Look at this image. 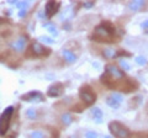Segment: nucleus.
<instances>
[{
	"label": "nucleus",
	"mask_w": 148,
	"mask_h": 138,
	"mask_svg": "<svg viewBox=\"0 0 148 138\" xmlns=\"http://www.w3.org/2000/svg\"><path fill=\"white\" fill-rule=\"evenodd\" d=\"M116 29L112 24L108 21L101 22L99 26L95 27L94 33H92V38L98 42H116Z\"/></svg>",
	"instance_id": "obj_1"
},
{
	"label": "nucleus",
	"mask_w": 148,
	"mask_h": 138,
	"mask_svg": "<svg viewBox=\"0 0 148 138\" xmlns=\"http://www.w3.org/2000/svg\"><path fill=\"white\" fill-rule=\"evenodd\" d=\"M109 130L110 132L112 133L114 137L116 138H130L131 137V132H130V130L123 126L122 123H120L119 121H112L109 123Z\"/></svg>",
	"instance_id": "obj_2"
},
{
	"label": "nucleus",
	"mask_w": 148,
	"mask_h": 138,
	"mask_svg": "<svg viewBox=\"0 0 148 138\" xmlns=\"http://www.w3.org/2000/svg\"><path fill=\"white\" fill-rule=\"evenodd\" d=\"M51 53L49 48H46L38 42H32L31 46L27 48L26 57H47Z\"/></svg>",
	"instance_id": "obj_3"
},
{
	"label": "nucleus",
	"mask_w": 148,
	"mask_h": 138,
	"mask_svg": "<svg viewBox=\"0 0 148 138\" xmlns=\"http://www.w3.org/2000/svg\"><path fill=\"white\" fill-rule=\"evenodd\" d=\"M14 115V107L9 106L0 116V136H4L10 127V122Z\"/></svg>",
	"instance_id": "obj_4"
},
{
	"label": "nucleus",
	"mask_w": 148,
	"mask_h": 138,
	"mask_svg": "<svg viewBox=\"0 0 148 138\" xmlns=\"http://www.w3.org/2000/svg\"><path fill=\"white\" fill-rule=\"evenodd\" d=\"M79 98L83 101V104H85L86 106H90L96 101V94L91 90L90 86L84 85L79 90Z\"/></svg>",
	"instance_id": "obj_5"
},
{
	"label": "nucleus",
	"mask_w": 148,
	"mask_h": 138,
	"mask_svg": "<svg viewBox=\"0 0 148 138\" xmlns=\"http://www.w3.org/2000/svg\"><path fill=\"white\" fill-rule=\"evenodd\" d=\"M121 101H122V96L120 94H116V93L111 94L109 98L106 99V102H108V105L110 107H112V109H119Z\"/></svg>",
	"instance_id": "obj_6"
},
{
	"label": "nucleus",
	"mask_w": 148,
	"mask_h": 138,
	"mask_svg": "<svg viewBox=\"0 0 148 138\" xmlns=\"http://www.w3.org/2000/svg\"><path fill=\"white\" fill-rule=\"evenodd\" d=\"M63 85L61 83H57V84H54L52 86H49V89L47 91V95L48 96H52V98H57V96H61L63 94Z\"/></svg>",
	"instance_id": "obj_7"
},
{
	"label": "nucleus",
	"mask_w": 148,
	"mask_h": 138,
	"mask_svg": "<svg viewBox=\"0 0 148 138\" xmlns=\"http://www.w3.org/2000/svg\"><path fill=\"white\" fill-rule=\"evenodd\" d=\"M59 8V3H54V1H48L46 5V14L48 17H52L56 12H57Z\"/></svg>",
	"instance_id": "obj_8"
},
{
	"label": "nucleus",
	"mask_w": 148,
	"mask_h": 138,
	"mask_svg": "<svg viewBox=\"0 0 148 138\" xmlns=\"http://www.w3.org/2000/svg\"><path fill=\"white\" fill-rule=\"evenodd\" d=\"M36 98H38L40 100H42L43 99V96L41 95L40 93H35V91H31V93H29V94H26V95H24L22 96V100H26V101H32L34 99H36Z\"/></svg>",
	"instance_id": "obj_9"
},
{
	"label": "nucleus",
	"mask_w": 148,
	"mask_h": 138,
	"mask_svg": "<svg viewBox=\"0 0 148 138\" xmlns=\"http://www.w3.org/2000/svg\"><path fill=\"white\" fill-rule=\"evenodd\" d=\"M143 6H145V1H142V0H136V1H131L128 4V8L133 11L140 10V9L143 8Z\"/></svg>",
	"instance_id": "obj_10"
},
{
	"label": "nucleus",
	"mask_w": 148,
	"mask_h": 138,
	"mask_svg": "<svg viewBox=\"0 0 148 138\" xmlns=\"http://www.w3.org/2000/svg\"><path fill=\"white\" fill-rule=\"evenodd\" d=\"M117 56H119V53L115 49H111V48L104 49V57H106V58L111 59V58H116Z\"/></svg>",
	"instance_id": "obj_11"
},
{
	"label": "nucleus",
	"mask_w": 148,
	"mask_h": 138,
	"mask_svg": "<svg viewBox=\"0 0 148 138\" xmlns=\"http://www.w3.org/2000/svg\"><path fill=\"white\" fill-rule=\"evenodd\" d=\"M92 115H94V117L98 120V121H100V118L101 116H103V112H101V110L98 109V107H95L94 110H92Z\"/></svg>",
	"instance_id": "obj_12"
},
{
	"label": "nucleus",
	"mask_w": 148,
	"mask_h": 138,
	"mask_svg": "<svg viewBox=\"0 0 148 138\" xmlns=\"http://www.w3.org/2000/svg\"><path fill=\"white\" fill-rule=\"evenodd\" d=\"M136 62H137V64H140V66H145V64L147 63V59H146L145 57L140 56V57L136 58Z\"/></svg>",
	"instance_id": "obj_13"
},
{
	"label": "nucleus",
	"mask_w": 148,
	"mask_h": 138,
	"mask_svg": "<svg viewBox=\"0 0 148 138\" xmlns=\"http://www.w3.org/2000/svg\"><path fill=\"white\" fill-rule=\"evenodd\" d=\"M82 110H84V106H82V105H75L73 109H72V111H75V112H80Z\"/></svg>",
	"instance_id": "obj_14"
},
{
	"label": "nucleus",
	"mask_w": 148,
	"mask_h": 138,
	"mask_svg": "<svg viewBox=\"0 0 148 138\" xmlns=\"http://www.w3.org/2000/svg\"><path fill=\"white\" fill-rule=\"evenodd\" d=\"M63 122H66L67 125H68V123H71L72 122V117L68 116V115H64V116H63Z\"/></svg>",
	"instance_id": "obj_15"
},
{
	"label": "nucleus",
	"mask_w": 148,
	"mask_h": 138,
	"mask_svg": "<svg viewBox=\"0 0 148 138\" xmlns=\"http://www.w3.org/2000/svg\"><path fill=\"white\" fill-rule=\"evenodd\" d=\"M120 64H121V67H122L123 69H126V70H128V69H130V66H128V64L125 62V61H121V62H120Z\"/></svg>",
	"instance_id": "obj_16"
},
{
	"label": "nucleus",
	"mask_w": 148,
	"mask_h": 138,
	"mask_svg": "<svg viewBox=\"0 0 148 138\" xmlns=\"http://www.w3.org/2000/svg\"><path fill=\"white\" fill-rule=\"evenodd\" d=\"M86 137H88V138H96V135H95L94 132H89V133L86 135Z\"/></svg>",
	"instance_id": "obj_17"
},
{
	"label": "nucleus",
	"mask_w": 148,
	"mask_h": 138,
	"mask_svg": "<svg viewBox=\"0 0 148 138\" xmlns=\"http://www.w3.org/2000/svg\"><path fill=\"white\" fill-rule=\"evenodd\" d=\"M142 27H143V29H148V20L143 22V24H142Z\"/></svg>",
	"instance_id": "obj_18"
},
{
	"label": "nucleus",
	"mask_w": 148,
	"mask_h": 138,
	"mask_svg": "<svg viewBox=\"0 0 148 138\" xmlns=\"http://www.w3.org/2000/svg\"><path fill=\"white\" fill-rule=\"evenodd\" d=\"M27 113H29V116H31V117H34V116H36V113H34V112H32V111H29V112H27Z\"/></svg>",
	"instance_id": "obj_19"
},
{
	"label": "nucleus",
	"mask_w": 148,
	"mask_h": 138,
	"mask_svg": "<svg viewBox=\"0 0 148 138\" xmlns=\"http://www.w3.org/2000/svg\"><path fill=\"white\" fill-rule=\"evenodd\" d=\"M6 20L5 19H3V17H0V24H4V22H5Z\"/></svg>",
	"instance_id": "obj_20"
},
{
	"label": "nucleus",
	"mask_w": 148,
	"mask_h": 138,
	"mask_svg": "<svg viewBox=\"0 0 148 138\" xmlns=\"http://www.w3.org/2000/svg\"><path fill=\"white\" fill-rule=\"evenodd\" d=\"M142 138H148V135H147V136H143Z\"/></svg>",
	"instance_id": "obj_21"
},
{
	"label": "nucleus",
	"mask_w": 148,
	"mask_h": 138,
	"mask_svg": "<svg viewBox=\"0 0 148 138\" xmlns=\"http://www.w3.org/2000/svg\"><path fill=\"white\" fill-rule=\"evenodd\" d=\"M104 138H110V137H109V136H105V137H104Z\"/></svg>",
	"instance_id": "obj_22"
},
{
	"label": "nucleus",
	"mask_w": 148,
	"mask_h": 138,
	"mask_svg": "<svg viewBox=\"0 0 148 138\" xmlns=\"http://www.w3.org/2000/svg\"><path fill=\"white\" fill-rule=\"evenodd\" d=\"M147 33H148V31H147Z\"/></svg>",
	"instance_id": "obj_23"
}]
</instances>
